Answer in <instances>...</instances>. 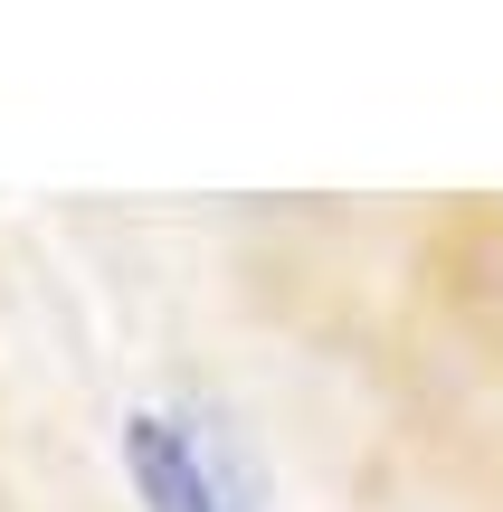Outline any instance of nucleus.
Here are the masks:
<instances>
[{
  "label": "nucleus",
  "mask_w": 503,
  "mask_h": 512,
  "mask_svg": "<svg viewBox=\"0 0 503 512\" xmlns=\"http://www.w3.org/2000/svg\"><path fill=\"white\" fill-rule=\"evenodd\" d=\"M124 475H133V503L143 512H247L228 456L181 408H133L124 418Z\"/></svg>",
  "instance_id": "obj_1"
}]
</instances>
